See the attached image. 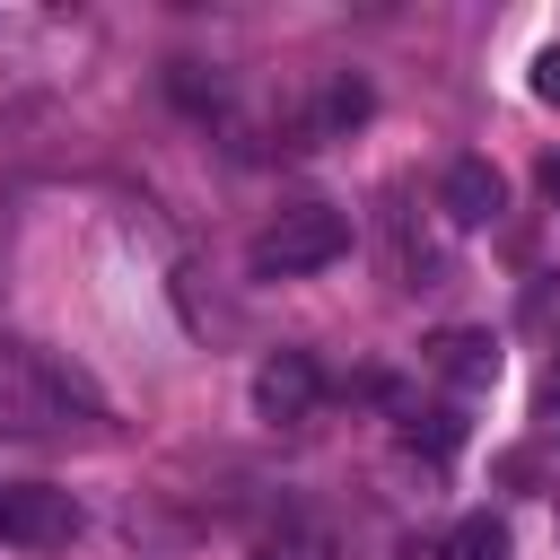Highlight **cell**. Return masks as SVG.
<instances>
[{
    "instance_id": "cell-2",
    "label": "cell",
    "mask_w": 560,
    "mask_h": 560,
    "mask_svg": "<svg viewBox=\"0 0 560 560\" xmlns=\"http://www.w3.org/2000/svg\"><path fill=\"white\" fill-rule=\"evenodd\" d=\"M350 254V219L332 201H289L280 219H262V236L245 245V271L254 280H298V271H324Z\"/></svg>"
},
{
    "instance_id": "cell-12",
    "label": "cell",
    "mask_w": 560,
    "mask_h": 560,
    "mask_svg": "<svg viewBox=\"0 0 560 560\" xmlns=\"http://www.w3.org/2000/svg\"><path fill=\"white\" fill-rule=\"evenodd\" d=\"M254 560H280V551H254Z\"/></svg>"
},
{
    "instance_id": "cell-11",
    "label": "cell",
    "mask_w": 560,
    "mask_h": 560,
    "mask_svg": "<svg viewBox=\"0 0 560 560\" xmlns=\"http://www.w3.org/2000/svg\"><path fill=\"white\" fill-rule=\"evenodd\" d=\"M551 429H560V368H551Z\"/></svg>"
},
{
    "instance_id": "cell-8",
    "label": "cell",
    "mask_w": 560,
    "mask_h": 560,
    "mask_svg": "<svg viewBox=\"0 0 560 560\" xmlns=\"http://www.w3.org/2000/svg\"><path fill=\"white\" fill-rule=\"evenodd\" d=\"M350 122H368V79H332L324 88V105H315V131H350Z\"/></svg>"
},
{
    "instance_id": "cell-3",
    "label": "cell",
    "mask_w": 560,
    "mask_h": 560,
    "mask_svg": "<svg viewBox=\"0 0 560 560\" xmlns=\"http://www.w3.org/2000/svg\"><path fill=\"white\" fill-rule=\"evenodd\" d=\"M79 534V499L70 490H44V481H9L0 490V542L18 551H61Z\"/></svg>"
},
{
    "instance_id": "cell-5",
    "label": "cell",
    "mask_w": 560,
    "mask_h": 560,
    "mask_svg": "<svg viewBox=\"0 0 560 560\" xmlns=\"http://www.w3.org/2000/svg\"><path fill=\"white\" fill-rule=\"evenodd\" d=\"M438 210H446L455 228H490V219L508 210V184H499V166H490V158H455V166L438 175Z\"/></svg>"
},
{
    "instance_id": "cell-4",
    "label": "cell",
    "mask_w": 560,
    "mask_h": 560,
    "mask_svg": "<svg viewBox=\"0 0 560 560\" xmlns=\"http://www.w3.org/2000/svg\"><path fill=\"white\" fill-rule=\"evenodd\" d=\"M315 394H324L315 350H271V359L254 368V420H271V429H298V420L315 411Z\"/></svg>"
},
{
    "instance_id": "cell-7",
    "label": "cell",
    "mask_w": 560,
    "mask_h": 560,
    "mask_svg": "<svg viewBox=\"0 0 560 560\" xmlns=\"http://www.w3.org/2000/svg\"><path fill=\"white\" fill-rule=\"evenodd\" d=\"M446 560H508V516H464L446 534Z\"/></svg>"
},
{
    "instance_id": "cell-6",
    "label": "cell",
    "mask_w": 560,
    "mask_h": 560,
    "mask_svg": "<svg viewBox=\"0 0 560 560\" xmlns=\"http://www.w3.org/2000/svg\"><path fill=\"white\" fill-rule=\"evenodd\" d=\"M429 368H438L446 385L481 394V385L499 376V341H490V332H464V324H455V332H438V341H429Z\"/></svg>"
},
{
    "instance_id": "cell-9",
    "label": "cell",
    "mask_w": 560,
    "mask_h": 560,
    "mask_svg": "<svg viewBox=\"0 0 560 560\" xmlns=\"http://www.w3.org/2000/svg\"><path fill=\"white\" fill-rule=\"evenodd\" d=\"M534 96H542V105H560V44H542V52H534Z\"/></svg>"
},
{
    "instance_id": "cell-1",
    "label": "cell",
    "mask_w": 560,
    "mask_h": 560,
    "mask_svg": "<svg viewBox=\"0 0 560 560\" xmlns=\"http://www.w3.org/2000/svg\"><path fill=\"white\" fill-rule=\"evenodd\" d=\"M0 420L9 429H88V420H105V394L70 359L0 332Z\"/></svg>"
},
{
    "instance_id": "cell-10",
    "label": "cell",
    "mask_w": 560,
    "mask_h": 560,
    "mask_svg": "<svg viewBox=\"0 0 560 560\" xmlns=\"http://www.w3.org/2000/svg\"><path fill=\"white\" fill-rule=\"evenodd\" d=\"M542 184H551V201H560V158H551V166H542Z\"/></svg>"
}]
</instances>
